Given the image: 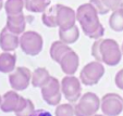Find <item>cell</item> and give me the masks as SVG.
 Returning a JSON list of instances; mask_svg holds the SVG:
<instances>
[{"mask_svg": "<svg viewBox=\"0 0 123 116\" xmlns=\"http://www.w3.org/2000/svg\"><path fill=\"white\" fill-rule=\"evenodd\" d=\"M56 116H75L74 107L70 103L58 105L56 109Z\"/></svg>", "mask_w": 123, "mask_h": 116, "instance_id": "cb8c5ba5", "label": "cell"}, {"mask_svg": "<svg viewBox=\"0 0 123 116\" xmlns=\"http://www.w3.org/2000/svg\"><path fill=\"white\" fill-rule=\"evenodd\" d=\"M114 81H116V86L118 87L119 89L123 90V70L119 71V72L117 73Z\"/></svg>", "mask_w": 123, "mask_h": 116, "instance_id": "4316f807", "label": "cell"}, {"mask_svg": "<svg viewBox=\"0 0 123 116\" xmlns=\"http://www.w3.org/2000/svg\"><path fill=\"white\" fill-rule=\"evenodd\" d=\"M44 101L49 105H58L61 101V85L56 77H50L49 81L40 88Z\"/></svg>", "mask_w": 123, "mask_h": 116, "instance_id": "52a82bcc", "label": "cell"}, {"mask_svg": "<svg viewBox=\"0 0 123 116\" xmlns=\"http://www.w3.org/2000/svg\"><path fill=\"white\" fill-rule=\"evenodd\" d=\"M76 12L70 7L56 5V23L59 29H69L75 25Z\"/></svg>", "mask_w": 123, "mask_h": 116, "instance_id": "9c48e42d", "label": "cell"}, {"mask_svg": "<svg viewBox=\"0 0 123 116\" xmlns=\"http://www.w3.org/2000/svg\"><path fill=\"white\" fill-rule=\"evenodd\" d=\"M58 35L61 41H63L67 44H72L76 42L80 38V30L79 27L74 25L69 29H59Z\"/></svg>", "mask_w": 123, "mask_h": 116, "instance_id": "e0dca14e", "label": "cell"}, {"mask_svg": "<svg viewBox=\"0 0 123 116\" xmlns=\"http://www.w3.org/2000/svg\"><path fill=\"white\" fill-rule=\"evenodd\" d=\"M89 3H92L94 6V8L97 10L98 14H107L108 12H110L109 9L105 5L104 0H91Z\"/></svg>", "mask_w": 123, "mask_h": 116, "instance_id": "d4e9b609", "label": "cell"}, {"mask_svg": "<svg viewBox=\"0 0 123 116\" xmlns=\"http://www.w3.org/2000/svg\"><path fill=\"white\" fill-rule=\"evenodd\" d=\"M50 0H24V7L34 13H44L50 6Z\"/></svg>", "mask_w": 123, "mask_h": 116, "instance_id": "d6986e66", "label": "cell"}, {"mask_svg": "<svg viewBox=\"0 0 123 116\" xmlns=\"http://www.w3.org/2000/svg\"><path fill=\"white\" fill-rule=\"evenodd\" d=\"M122 58V50L119 44L113 39H100L99 44V62L109 66H116Z\"/></svg>", "mask_w": 123, "mask_h": 116, "instance_id": "7a4b0ae2", "label": "cell"}, {"mask_svg": "<svg viewBox=\"0 0 123 116\" xmlns=\"http://www.w3.org/2000/svg\"><path fill=\"white\" fill-rule=\"evenodd\" d=\"M76 21H79L84 34L92 39L102 37L105 28L99 22L98 12L92 3H84L76 10Z\"/></svg>", "mask_w": 123, "mask_h": 116, "instance_id": "6da1fadb", "label": "cell"}, {"mask_svg": "<svg viewBox=\"0 0 123 116\" xmlns=\"http://www.w3.org/2000/svg\"><path fill=\"white\" fill-rule=\"evenodd\" d=\"M31 116H52L48 111H45V110H36L32 113Z\"/></svg>", "mask_w": 123, "mask_h": 116, "instance_id": "83f0119b", "label": "cell"}, {"mask_svg": "<svg viewBox=\"0 0 123 116\" xmlns=\"http://www.w3.org/2000/svg\"><path fill=\"white\" fill-rule=\"evenodd\" d=\"M24 0H7L5 3V11L7 15H16L23 13Z\"/></svg>", "mask_w": 123, "mask_h": 116, "instance_id": "44dd1931", "label": "cell"}, {"mask_svg": "<svg viewBox=\"0 0 123 116\" xmlns=\"http://www.w3.org/2000/svg\"><path fill=\"white\" fill-rule=\"evenodd\" d=\"M21 101V95L18 94L15 91H8L3 94L2 101L0 104V109L3 113H10V112H15Z\"/></svg>", "mask_w": 123, "mask_h": 116, "instance_id": "4fadbf2b", "label": "cell"}, {"mask_svg": "<svg viewBox=\"0 0 123 116\" xmlns=\"http://www.w3.org/2000/svg\"><path fill=\"white\" fill-rule=\"evenodd\" d=\"M110 28L114 32H122L123 30V8L112 11V14L109 19Z\"/></svg>", "mask_w": 123, "mask_h": 116, "instance_id": "ffe728a7", "label": "cell"}, {"mask_svg": "<svg viewBox=\"0 0 123 116\" xmlns=\"http://www.w3.org/2000/svg\"><path fill=\"white\" fill-rule=\"evenodd\" d=\"M20 46V37L7 27H3L0 32V48L3 51L11 52Z\"/></svg>", "mask_w": 123, "mask_h": 116, "instance_id": "7c38bea8", "label": "cell"}, {"mask_svg": "<svg viewBox=\"0 0 123 116\" xmlns=\"http://www.w3.org/2000/svg\"><path fill=\"white\" fill-rule=\"evenodd\" d=\"M32 79V73L26 67H18L9 75L10 86L16 91L25 90Z\"/></svg>", "mask_w": 123, "mask_h": 116, "instance_id": "30bf717a", "label": "cell"}, {"mask_svg": "<svg viewBox=\"0 0 123 116\" xmlns=\"http://www.w3.org/2000/svg\"><path fill=\"white\" fill-rule=\"evenodd\" d=\"M69 50H71L69 44H64V42L61 41V40H58V41L52 42V44L50 46V51H49V53H50V56L52 60L56 61L57 63H59L61 58L63 56V54H64L65 52H68Z\"/></svg>", "mask_w": 123, "mask_h": 116, "instance_id": "ac0fdd59", "label": "cell"}, {"mask_svg": "<svg viewBox=\"0 0 123 116\" xmlns=\"http://www.w3.org/2000/svg\"><path fill=\"white\" fill-rule=\"evenodd\" d=\"M121 50H122V54H123V42H122V48H121Z\"/></svg>", "mask_w": 123, "mask_h": 116, "instance_id": "1f68e13d", "label": "cell"}, {"mask_svg": "<svg viewBox=\"0 0 123 116\" xmlns=\"http://www.w3.org/2000/svg\"><path fill=\"white\" fill-rule=\"evenodd\" d=\"M100 109L106 116H118L123 111V99L117 93H107L100 101Z\"/></svg>", "mask_w": 123, "mask_h": 116, "instance_id": "ba28073f", "label": "cell"}, {"mask_svg": "<svg viewBox=\"0 0 123 116\" xmlns=\"http://www.w3.org/2000/svg\"><path fill=\"white\" fill-rule=\"evenodd\" d=\"M42 22L44 23V25L47 26V27H50V28L57 27V23H56V5L52 6L51 8H48V9L43 13Z\"/></svg>", "mask_w": 123, "mask_h": 116, "instance_id": "603a6c76", "label": "cell"}, {"mask_svg": "<svg viewBox=\"0 0 123 116\" xmlns=\"http://www.w3.org/2000/svg\"><path fill=\"white\" fill-rule=\"evenodd\" d=\"M1 101H2V97L0 95V104H1Z\"/></svg>", "mask_w": 123, "mask_h": 116, "instance_id": "f546056e", "label": "cell"}, {"mask_svg": "<svg viewBox=\"0 0 123 116\" xmlns=\"http://www.w3.org/2000/svg\"><path fill=\"white\" fill-rule=\"evenodd\" d=\"M3 8V1H0V10Z\"/></svg>", "mask_w": 123, "mask_h": 116, "instance_id": "f1b7e54d", "label": "cell"}, {"mask_svg": "<svg viewBox=\"0 0 123 116\" xmlns=\"http://www.w3.org/2000/svg\"><path fill=\"white\" fill-rule=\"evenodd\" d=\"M50 77H51L50 74H49V72L46 68L38 67L33 72L31 81H32V85L34 87H36V88H42L43 86H45L49 81Z\"/></svg>", "mask_w": 123, "mask_h": 116, "instance_id": "2e32d148", "label": "cell"}, {"mask_svg": "<svg viewBox=\"0 0 123 116\" xmlns=\"http://www.w3.org/2000/svg\"><path fill=\"white\" fill-rule=\"evenodd\" d=\"M120 8H123V0H122V2H121V6H120Z\"/></svg>", "mask_w": 123, "mask_h": 116, "instance_id": "4dcf8cb0", "label": "cell"}, {"mask_svg": "<svg viewBox=\"0 0 123 116\" xmlns=\"http://www.w3.org/2000/svg\"><path fill=\"white\" fill-rule=\"evenodd\" d=\"M16 55L12 52L5 51L0 54V73H11L15 70Z\"/></svg>", "mask_w": 123, "mask_h": 116, "instance_id": "9a60e30c", "label": "cell"}, {"mask_svg": "<svg viewBox=\"0 0 123 116\" xmlns=\"http://www.w3.org/2000/svg\"><path fill=\"white\" fill-rule=\"evenodd\" d=\"M34 104L30 99H25V98L21 97V101L15 110V116H31L32 113L34 112Z\"/></svg>", "mask_w": 123, "mask_h": 116, "instance_id": "7402d4cb", "label": "cell"}, {"mask_svg": "<svg viewBox=\"0 0 123 116\" xmlns=\"http://www.w3.org/2000/svg\"><path fill=\"white\" fill-rule=\"evenodd\" d=\"M93 116H104V115H96L95 114V115H93Z\"/></svg>", "mask_w": 123, "mask_h": 116, "instance_id": "d6a6232c", "label": "cell"}, {"mask_svg": "<svg viewBox=\"0 0 123 116\" xmlns=\"http://www.w3.org/2000/svg\"><path fill=\"white\" fill-rule=\"evenodd\" d=\"M59 65H60L61 70L64 74L73 75L79 68L80 58L76 54V52L71 49V50H69L68 52H65L63 54V56L61 58L60 62H59Z\"/></svg>", "mask_w": 123, "mask_h": 116, "instance_id": "8fae6325", "label": "cell"}, {"mask_svg": "<svg viewBox=\"0 0 123 116\" xmlns=\"http://www.w3.org/2000/svg\"><path fill=\"white\" fill-rule=\"evenodd\" d=\"M100 107V100L97 94L87 92L79 99V103L74 106L75 116H93Z\"/></svg>", "mask_w": 123, "mask_h": 116, "instance_id": "277c9868", "label": "cell"}, {"mask_svg": "<svg viewBox=\"0 0 123 116\" xmlns=\"http://www.w3.org/2000/svg\"><path fill=\"white\" fill-rule=\"evenodd\" d=\"M61 90L62 94L70 103L76 102L81 98V80L73 75H67L61 81Z\"/></svg>", "mask_w": 123, "mask_h": 116, "instance_id": "8992f818", "label": "cell"}, {"mask_svg": "<svg viewBox=\"0 0 123 116\" xmlns=\"http://www.w3.org/2000/svg\"><path fill=\"white\" fill-rule=\"evenodd\" d=\"M43 37L34 30L24 32L20 37V47L27 55L35 56L39 54L43 50Z\"/></svg>", "mask_w": 123, "mask_h": 116, "instance_id": "3957f363", "label": "cell"}, {"mask_svg": "<svg viewBox=\"0 0 123 116\" xmlns=\"http://www.w3.org/2000/svg\"><path fill=\"white\" fill-rule=\"evenodd\" d=\"M104 2L106 7L109 9V11H114L120 8L122 0H104Z\"/></svg>", "mask_w": 123, "mask_h": 116, "instance_id": "484cf974", "label": "cell"}, {"mask_svg": "<svg viewBox=\"0 0 123 116\" xmlns=\"http://www.w3.org/2000/svg\"><path fill=\"white\" fill-rule=\"evenodd\" d=\"M105 74V67L99 61L88 63L83 67L80 74V80L86 86H94L98 84Z\"/></svg>", "mask_w": 123, "mask_h": 116, "instance_id": "5b68a950", "label": "cell"}, {"mask_svg": "<svg viewBox=\"0 0 123 116\" xmlns=\"http://www.w3.org/2000/svg\"><path fill=\"white\" fill-rule=\"evenodd\" d=\"M26 20L23 13L16 15H7V24L6 27L16 35H22L25 32Z\"/></svg>", "mask_w": 123, "mask_h": 116, "instance_id": "5bb4252c", "label": "cell"}]
</instances>
